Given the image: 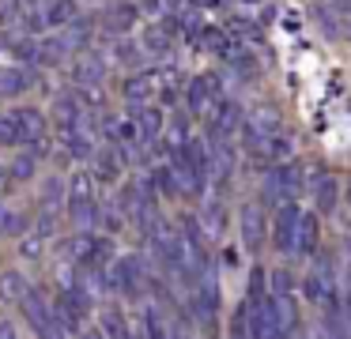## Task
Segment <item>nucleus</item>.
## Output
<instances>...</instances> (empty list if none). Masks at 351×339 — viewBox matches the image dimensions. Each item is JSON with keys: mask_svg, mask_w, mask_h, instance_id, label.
<instances>
[{"mask_svg": "<svg viewBox=\"0 0 351 339\" xmlns=\"http://www.w3.org/2000/svg\"><path fill=\"white\" fill-rule=\"evenodd\" d=\"M302 294L317 305H328V301L340 298V275H336V260L328 253H317L310 260V271L302 279Z\"/></svg>", "mask_w": 351, "mask_h": 339, "instance_id": "obj_1", "label": "nucleus"}, {"mask_svg": "<svg viewBox=\"0 0 351 339\" xmlns=\"http://www.w3.org/2000/svg\"><path fill=\"white\" fill-rule=\"evenodd\" d=\"M280 110H276L272 102H261L257 110H250V117L242 121V143L245 151H253V155L261 158V151H265V143L272 140L276 132H280Z\"/></svg>", "mask_w": 351, "mask_h": 339, "instance_id": "obj_2", "label": "nucleus"}, {"mask_svg": "<svg viewBox=\"0 0 351 339\" xmlns=\"http://www.w3.org/2000/svg\"><path fill=\"white\" fill-rule=\"evenodd\" d=\"M302 170H298L295 162H276L272 170L265 173V185H261V196H265V203H287L295 200L298 192H302Z\"/></svg>", "mask_w": 351, "mask_h": 339, "instance_id": "obj_3", "label": "nucleus"}, {"mask_svg": "<svg viewBox=\"0 0 351 339\" xmlns=\"http://www.w3.org/2000/svg\"><path fill=\"white\" fill-rule=\"evenodd\" d=\"M242 102H234V98H223L219 105H215V113L208 117V140H230L234 132H242Z\"/></svg>", "mask_w": 351, "mask_h": 339, "instance_id": "obj_4", "label": "nucleus"}, {"mask_svg": "<svg viewBox=\"0 0 351 339\" xmlns=\"http://www.w3.org/2000/svg\"><path fill=\"white\" fill-rule=\"evenodd\" d=\"M19 305H23V321L31 324L38 336H49V324H53V301H49L42 290H27Z\"/></svg>", "mask_w": 351, "mask_h": 339, "instance_id": "obj_5", "label": "nucleus"}, {"mask_svg": "<svg viewBox=\"0 0 351 339\" xmlns=\"http://www.w3.org/2000/svg\"><path fill=\"white\" fill-rule=\"evenodd\" d=\"M106 68H110V60L102 57L99 49H84V53H76V60H72V79H76V87L102 83L106 79Z\"/></svg>", "mask_w": 351, "mask_h": 339, "instance_id": "obj_6", "label": "nucleus"}, {"mask_svg": "<svg viewBox=\"0 0 351 339\" xmlns=\"http://www.w3.org/2000/svg\"><path fill=\"white\" fill-rule=\"evenodd\" d=\"M238 230H242V245L250 249V253H261V249H265V211H261L257 203H245V208L238 211Z\"/></svg>", "mask_w": 351, "mask_h": 339, "instance_id": "obj_7", "label": "nucleus"}, {"mask_svg": "<svg viewBox=\"0 0 351 339\" xmlns=\"http://www.w3.org/2000/svg\"><path fill=\"white\" fill-rule=\"evenodd\" d=\"M298 215H302V211L295 208V200H287V203H280V208H276L272 238H276V249H283V253H291V249H295V230H298Z\"/></svg>", "mask_w": 351, "mask_h": 339, "instance_id": "obj_8", "label": "nucleus"}, {"mask_svg": "<svg viewBox=\"0 0 351 339\" xmlns=\"http://www.w3.org/2000/svg\"><path fill=\"white\" fill-rule=\"evenodd\" d=\"M185 98H189V110L197 113V117H212L215 105L223 102V98L212 90L208 75H197V79H189V90H185Z\"/></svg>", "mask_w": 351, "mask_h": 339, "instance_id": "obj_9", "label": "nucleus"}, {"mask_svg": "<svg viewBox=\"0 0 351 339\" xmlns=\"http://www.w3.org/2000/svg\"><path fill=\"white\" fill-rule=\"evenodd\" d=\"M212 143V170H208V177L212 181H227L230 173L238 170V155H234V143L230 140H208Z\"/></svg>", "mask_w": 351, "mask_h": 339, "instance_id": "obj_10", "label": "nucleus"}, {"mask_svg": "<svg viewBox=\"0 0 351 339\" xmlns=\"http://www.w3.org/2000/svg\"><path fill=\"white\" fill-rule=\"evenodd\" d=\"M95 241L99 238H91V234H84V230H76L69 241H61L57 245V260H72V264H91V256H95Z\"/></svg>", "mask_w": 351, "mask_h": 339, "instance_id": "obj_11", "label": "nucleus"}, {"mask_svg": "<svg viewBox=\"0 0 351 339\" xmlns=\"http://www.w3.org/2000/svg\"><path fill=\"white\" fill-rule=\"evenodd\" d=\"M313 203H317L321 215H332L340 208V181L332 173H317V181H313Z\"/></svg>", "mask_w": 351, "mask_h": 339, "instance_id": "obj_12", "label": "nucleus"}, {"mask_svg": "<svg viewBox=\"0 0 351 339\" xmlns=\"http://www.w3.org/2000/svg\"><path fill=\"white\" fill-rule=\"evenodd\" d=\"M132 117L140 125V140L144 143H155L162 136V110H155L147 102H132Z\"/></svg>", "mask_w": 351, "mask_h": 339, "instance_id": "obj_13", "label": "nucleus"}, {"mask_svg": "<svg viewBox=\"0 0 351 339\" xmlns=\"http://www.w3.org/2000/svg\"><path fill=\"white\" fill-rule=\"evenodd\" d=\"M91 166H95V181H102V185H110V181H117V173H121V155H117V147L110 143V147H102V151H95V158H91Z\"/></svg>", "mask_w": 351, "mask_h": 339, "instance_id": "obj_14", "label": "nucleus"}, {"mask_svg": "<svg viewBox=\"0 0 351 339\" xmlns=\"http://www.w3.org/2000/svg\"><path fill=\"white\" fill-rule=\"evenodd\" d=\"M64 42V49L69 53H84L87 45H91V19H84V15H80V19H72L69 27H61V34H57Z\"/></svg>", "mask_w": 351, "mask_h": 339, "instance_id": "obj_15", "label": "nucleus"}, {"mask_svg": "<svg viewBox=\"0 0 351 339\" xmlns=\"http://www.w3.org/2000/svg\"><path fill=\"white\" fill-rule=\"evenodd\" d=\"M16 121H19V143H31V140H42V136H46V117H42V110H34V105L16 110Z\"/></svg>", "mask_w": 351, "mask_h": 339, "instance_id": "obj_16", "label": "nucleus"}, {"mask_svg": "<svg viewBox=\"0 0 351 339\" xmlns=\"http://www.w3.org/2000/svg\"><path fill=\"white\" fill-rule=\"evenodd\" d=\"M136 15H140V4H114L106 12V19H102V27H106L110 34H129V30L136 27Z\"/></svg>", "mask_w": 351, "mask_h": 339, "instance_id": "obj_17", "label": "nucleus"}, {"mask_svg": "<svg viewBox=\"0 0 351 339\" xmlns=\"http://www.w3.org/2000/svg\"><path fill=\"white\" fill-rule=\"evenodd\" d=\"M84 105H87V102H84L80 95H57V102H53V121H57L61 128H76Z\"/></svg>", "mask_w": 351, "mask_h": 339, "instance_id": "obj_18", "label": "nucleus"}, {"mask_svg": "<svg viewBox=\"0 0 351 339\" xmlns=\"http://www.w3.org/2000/svg\"><path fill=\"white\" fill-rule=\"evenodd\" d=\"M69 215L76 230H84V234L99 230V203L95 200H69Z\"/></svg>", "mask_w": 351, "mask_h": 339, "instance_id": "obj_19", "label": "nucleus"}, {"mask_svg": "<svg viewBox=\"0 0 351 339\" xmlns=\"http://www.w3.org/2000/svg\"><path fill=\"white\" fill-rule=\"evenodd\" d=\"M317 249V215H298V230H295V249L291 253L310 256Z\"/></svg>", "mask_w": 351, "mask_h": 339, "instance_id": "obj_20", "label": "nucleus"}, {"mask_svg": "<svg viewBox=\"0 0 351 339\" xmlns=\"http://www.w3.org/2000/svg\"><path fill=\"white\" fill-rule=\"evenodd\" d=\"M159 87H162L159 75H152V72L132 75V79H125V98H129V102H152V95Z\"/></svg>", "mask_w": 351, "mask_h": 339, "instance_id": "obj_21", "label": "nucleus"}, {"mask_svg": "<svg viewBox=\"0 0 351 339\" xmlns=\"http://www.w3.org/2000/svg\"><path fill=\"white\" fill-rule=\"evenodd\" d=\"M27 290H31V286H27V279L19 275V271H0V301H4V305H19Z\"/></svg>", "mask_w": 351, "mask_h": 339, "instance_id": "obj_22", "label": "nucleus"}, {"mask_svg": "<svg viewBox=\"0 0 351 339\" xmlns=\"http://www.w3.org/2000/svg\"><path fill=\"white\" fill-rule=\"evenodd\" d=\"M140 45H144L147 57H159L162 60L170 53V27H159V23H155V27H147L144 38H140Z\"/></svg>", "mask_w": 351, "mask_h": 339, "instance_id": "obj_23", "label": "nucleus"}, {"mask_svg": "<svg viewBox=\"0 0 351 339\" xmlns=\"http://www.w3.org/2000/svg\"><path fill=\"white\" fill-rule=\"evenodd\" d=\"M46 12H49V27H69L72 19H80V4L76 0H49L46 4Z\"/></svg>", "mask_w": 351, "mask_h": 339, "instance_id": "obj_24", "label": "nucleus"}, {"mask_svg": "<svg viewBox=\"0 0 351 339\" xmlns=\"http://www.w3.org/2000/svg\"><path fill=\"white\" fill-rule=\"evenodd\" d=\"M291 155H295V143H291L287 136H280V132H276L272 140L265 143V151H261V158H268V162H287Z\"/></svg>", "mask_w": 351, "mask_h": 339, "instance_id": "obj_25", "label": "nucleus"}, {"mask_svg": "<svg viewBox=\"0 0 351 339\" xmlns=\"http://www.w3.org/2000/svg\"><path fill=\"white\" fill-rule=\"evenodd\" d=\"M69 200H95V173L80 170L69 181Z\"/></svg>", "mask_w": 351, "mask_h": 339, "instance_id": "obj_26", "label": "nucleus"}, {"mask_svg": "<svg viewBox=\"0 0 351 339\" xmlns=\"http://www.w3.org/2000/svg\"><path fill=\"white\" fill-rule=\"evenodd\" d=\"M69 185H64V177H46V185H42V208H61V200H69Z\"/></svg>", "mask_w": 351, "mask_h": 339, "instance_id": "obj_27", "label": "nucleus"}, {"mask_svg": "<svg viewBox=\"0 0 351 339\" xmlns=\"http://www.w3.org/2000/svg\"><path fill=\"white\" fill-rule=\"evenodd\" d=\"M64 57H69V49H64L61 38H49V42H42V45H38V64H46V68L61 64Z\"/></svg>", "mask_w": 351, "mask_h": 339, "instance_id": "obj_28", "label": "nucleus"}, {"mask_svg": "<svg viewBox=\"0 0 351 339\" xmlns=\"http://www.w3.org/2000/svg\"><path fill=\"white\" fill-rule=\"evenodd\" d=\"M167 316H162V309L155 305V301H147L144 305V331L147 336H170V324H162Z\"/></svg>", "mask_w": 351, "mask_h": 339, "instance_id": "obj_29", "label": "nucleus"}, {"mask_svg": "<svg viewBox=\"0 0 351 339\" xmlns=\"http://www.w3.org/2000/svg\"><path fill=\"white\" fill-rule=\"evenodd\" d=\"M19 253H23V260H42V253H46V238H42L38 230L23 234V238H19Z\"/></svg>", "mask_w": 351, "mask_h": 339, "instance_id": "obj_30", "label": "nucleus"}, {"mask_svg": "<svg viewBox=\"0 0 351 339\" xmlns=\"http://www.w3.org/2000/svg\"><path fill=\"white\" fill-rule=\"evenodd\" d=\"M200 226H204L208 238L223 234V208H219V203H204V211H200Z\"/></svg>", "mask_w": 351, "mask_h": 339, "instance_id": "obj_31", "label": "nucleus"}, {"mask_svg": "<svg viewBox=\"0 0 351 339\" xmlns=\"http://www.w3.org/2000/svg\"><path fill=\"white\" fill-rule=\"evenodd\" d=\"M102 331H106V336H125V331H129V324H125V316H121V309H114V305H106L102 309Z\"/></svg>", "mask_w": 351, "mask_h": 339, "instance_id": "obj_32", "label": "nucleus"}, {"mask_svg": "<svg viewBox=\"0 0 351 339\" xmlns=\"http://www.w3.org/2000/svg\"><path fill=\"white\" fill-rule=\"evenodd\" d=\"M144 45H136V42H129V38H121V42L114 45V64H140V57H144Z\"/></svg>", "mask_w": 351, "mask_h": 339, "instance_id": "obj_33", "label": "nucleus"}, {"mask_svg": "<svg viewBox=\"0 0 351 339\" xmlns=\"http://www.w3.org/2000/svg\"><path fill=\"white\" fill-rule=\"evenodd\" d=\"M19 143V121L16 113H0V147H16Z\"/></svg>", "mask_w": 351, "mask_h": 339, "instance_id": "obj_34", "label": "nucleus"}, {"mask_svg": "<svg viewBox=\"0 0 351 339\" xmlns=\"http://www.w3.org/2000/svg\"><path fill=\"white\" fill-rule=\"evenodd\" d=\"M125 211L121 208H99V230H106V234H117L125 226Z\"/></svg>", "mask_w": 351, "mask_h": 339, "instance_id": "obj_35", "label": "nucleus"}, {"mask_svg": "<svg viewBox=\"0 0 351 339\" xmlns=\"http://www.w3.org/2000/svg\"><path fill=\"white\" fill-rule=\"evenodd\" d=\"M27 215H19V211H4V218H0V234H12V238H23L27 234Z\"/></svg>", "mask_w": 351, "mask_h": 339, "instance_id": "obj_36", "label": "nucleus"}, {"mask_svg": "<svg viewBox=\"0 0 351 339\" xmlns=\"http://www.w3.org/2000/svg\"><path fill=\"white\" fill-rule=\"evenodd\" d=\"M34 162H38V155H31V151L16 155V162H12V177H16V181H31L34 177Z\"/></svg>", "mask_w": 351, "mask_h": 339, "instance_id": "obj_37", "label": "nucleus"}, {"mask_svg": "<svg viewBox=\"0 0 351 339\" xmlns=\"http://www.w3.org/2000/svg\"><path fill=\"white\" fill-rule=\"evenodd\" d=\"M268 283H272V294H291V286H295V279H291V271H287V268H276Z\"/></svg>", "mask_w": 351, "mask_h": 339, "instance_id": "obj_38", "label": "nucleus"}, {"mask_svg": "<svg viewBox=\"0 0 351 339\" xmlns=\"http://www.w3.org/2000/svg\"><path fill=\"white\" fill-rule=\"evenodd\" d=\"M53 226H57V208H42V215H38V223H34V230H38L42 238H49V234H53Z\"/></svg>", "mask_w": 351, "mask_h": 339, "instance_id": "obj_39", "label": "nucleus"}, {"mask_svg": "<svg viewBox=\"0 0 351 339\" xmlns=\"http://www.w3.org/2000/svg\"><path fill=\"white\" fill-rule=\"evenodd\" d=\"M178 19H182L178 27H182L189 38H200V30H204V27H200V12H182Z\"/></svg>", "mask_w": 351, "mask_h": 339, "instance_id": "obj_40", "label": "nucleus"}, {"mask_svg": "<svg viewBox=\"0 0 351 339\" xmlns=\"http://www.w3.org/2000/svg\"><path fill=\"white\" fill-rule=\"evenodd\" d=\"M245 290H250L245 298H265V271H261V268L250 271V286H245Z\"/></svg>", "mask_w": 351, "mask_h": 339, "instance_id": "obj_41", "label": "nucleus"}, {"mask_svg": "<svg viewBox=\"0 0 351 339\" xmlns=\"http://www.w3.org/2000/svg\"><path fill=\"white\" fill-rule=\"evenodd\" d=\"M12 336H16V328L8 321H0V339H12Z\"/></svg>", "mask_w": 351, "mask_h": 339, "instance_id": "obj_42", "label": "nucleus"}, {"mask_svg": "<svg viewBox=\"0 0 351 339\" xmlns=\"http://www.w3.org/2000/svg\"><path fill=\"white\" fill-rule=\"evenodd\" d=\"M162 4H170V8H182V4H185V0H162Z\"/></svg>", "mask_w": 351, "mask_h": 339, "instance_id": "obj_43", "label": "nucleus"}, {"mask_svg": "<svg viewBox=\"0 0 351 339\" xmlns=\"http://www.w3.org/2000/svg\"><path fill=\"white\" fill-rule=\"evenodd\" d=\"M4 211H8V203H4V196H0V218H4Z\"/></svg>", "mask_w": 351, "mask_h": 339, "instance_id": "obj_44", "label": "nucleus"}, {"mask_svg": "<svg viewBox=\"0 0 351 339\" xmlns=\"http://www.w3.org/2000/svg\"><path fill=\"white\" fill-rule=\"evenodd\" d=\"M0 181H4V166H0Z\"/></svg>", "mask_w": 351, "mask_h": 339, "instance_id": "obj_45", "label": "nucleus"}, {"mask_svg": "<svg viewBox=\"0 0 351 339\" xmlns=\"http://www.w3.org/2000/svg\"><path fill=\"white\" fill-rule=\"evenodd\" d=\"M348 196H351V188H348Z\"/></svg>", "mask_w": 351, "mask_h": 339, "instance_id": "obj_46", "label": "nucleus"}]
</instances>
